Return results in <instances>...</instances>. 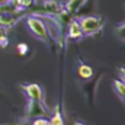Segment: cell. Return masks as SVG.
I'll return each instance as SVG.
<instances>
[{
  "label": "cell",
  "instance_id": "13",
  "mask_svg": "<svg viewBox=\"0 0 125 125\" xmlns=\"http://www.w3.org/2000/svg\"><path fill=\"white\" fill-rule=\"evenodd\" d=\"M118 73H119V76H121V80L125 83V65L118 67Z\"/></svg>",
  "mask_w": 125,
  "mask_h": 125
},
{
  "label": "cell",
  "instance_id": "7",
  "mask_svg": "<svg viewBox=\"0 0 125 125\" xmlns=\"http://www.w3.org/2000/svg\"><path fill=\"white\" fill-rule=\"evenodd\" d=\"M112 87H114L116 96L119 97V100L122 103H125V83L122 80H114L112 82Z\"/></svg>",
  "mask_w": 125,
  "mask_h": 125
},
{
  "label": "cell",
  "instance_id": "8",
  "mask_svg": "<svg viewBox=\"0 0 125 125\" xmlns=\"http://www.w3.org/2000/svg\"><path fill=\"white\" fill-rule=\"evenodd\" d=\"M77 71H79V76H80L83 80H89V79L93 77V68H92L90 65L84 64V62H80Z\"/></svg>",
  "mask_w": 125,
  "mask_h": 125
},
{
  "label": "cell",
  "instance_id": "6",
  "mask_svg": "<svg viewBox=\"0 0 125 125\" xmlns=\"http://www.w3.org/2000/svg\"><path fill=\"white\" fill-rule=\"evenodd\" d=\"M87 0H67L65 1V4L62 6L64 7V10L68 13V15H74V13H77L83 6H84V3H86Z\"/></svg>",
  "mask_w": 125,
  "mask_h": 125
},
{
  "label": "cell",
  "instance_id": "2",
  "mask_svg": "<svg viewBox=\"0 0 125 125\" xmlns=\"http://www.w3.org/2000/svg\"><path fill=\"white\" fill-rule=\"evenodd\" d=\"M80 28L84 36L96 35L103 29V18L102 16H83L79 19Z\"/></svg>",
  "mask_w": 125,
  "mask_h": 125
},
{
  "label": "cell",
  "instance_id": "10",
  "mask_svg": "<svg viewBox=\"0 0 125 125\" xmlns=\"http://www.w3.org/2000/svg\"><path fill=\"white\" fill-rule=\"evenodd\" d=\"M115 33H116L118 39H121L122 42H125V21L115 28Z\"/></svg>",
  "mask_w": 125,
  "mask_h": 125
},
{
  "label": "cell",
  "instance_id": "11",
  "mask_svg": "<svg viewBox=\"0 0 125 125\" xmlns=\"http://www.w3.org/2000/svg\"><path fill=\"white\" fill-rule=\"evenodd\" d=\"M32 125H51V124L45 118H35V121L32 122Z\"/></svg>",
  "mask_w": 125,
  "mask_h": 125
},
{
  "label": "cell",
  "instance_id": "14",
  "mask_svg": "<svg viewBox=\"0 0 125 125\" xmlns=\"http://www.w3.org/2000/svg\"><path fill=\"white\" fill-rule=\"evenodd\" d=\"M12 0H0V6H4V4H7V3H10Z\"/></svg>",
  "mask_w": 125,
  "mask_h": 125
},
{
  "label": "cell",
  "instance_id": "15",
  "mask_svg": "<svg viewBox=\"0 0 125 125\" xmlns=\"http://www.w3.org/2000/svg\"><path fill=\"white\" fill-rule=\"evenodd\" d=\"M73 125H86V124H82V122H74Z\"/></svg>",
  "mask_w": 125,
  "mask_h": 125
},
{
  "label": "cell",
  "instance_id": "3",
  "mask_svg": "<svg viewBox=\"0 0 125 125\" xmlns=\"http://www.w3.org/2000/svg\"><path fill=\"white\" fill-rule=\"evenodd\" d=\"M48 115V108L44 103V100H32L28 99V108H26V116L29 118H45Z\"/></svg>",
  "mask_w": 125,
  "mask_h": 125
},
{
  "label": "cell",
  "instance_id": "4",
  "mask_svg": "<svg viewBox=\"0 0 125 125\" xmlns=\"http://www.w3.org/2000/svg\"><path fill=\"white\" fill-rule=\"evenodd\" d=\"M21 87L25 92L28 99H32V100H44V90H42V87L39 84L31 83V84H22Z\"/></svg>",
  "mask_w": 125,
  "mask_h": 125
},
{
  "label": "cell",
  "instance_id": "1",
  "mask_svg": "<svg viewBox=\"0 0 125 125\" xmlns=\"http://www.w3.org/2000/svg\"><path fill=\"white\" fill-rule=\"evenodd\" d=\"M26 25H28L31 33L36 38V39L42 41V42L47 44V45H51V35H50V32H48V28H47V25H45L39 18H36V16H33V15L29 16L28 21H26Z\"/></svg>",
  "mask_w": 125,
  "mask_h": 125
},
{
  "label": "cell",
  "instance_id": "5",
  "mask_svg": "<svg viewBox=\"0 0 125 125\" xmlns=\"http://www.w3.org/2000/svg\"><path fill=\"white\" fill-rule=\"evenodd\" d=\"M67 36H68L70 41H79V39H82L84 36L82 28H80L79 21H70L68 29H67Z\"/></svg>",
  "mask_w": 125,
  "mask_h": 125
},
{
  "label": "cell",
  "instance_id": "12",
  "mask_svg": "<svg viewBox=\"0 0 125 125\" xmlns=\"http://www.w3.org/2000/svg\"><path fill=\"white\" fill-rule=\"evenodd\" d=\"M18 51H19L21 55H25V54L28 52V45H26V44H19V45H18Z\"/></svg>",
  "mask_w": 125,
  "mask_h": 125
},
{
  "label": "cell",
  "instance_id": "9",
  "mask_svg": "<svg viewBox=\"0 0 125 125\" xmlns=\"http://www.w3.org/2000/svg\"><path fill=\"white\" fill-rule=\"evenodd\" d=\"M51 125H64L62 122V118H61V114H60V106H55L54 109V115H52V119L50 121Z\"/></svg>",
  "mask_w": 125,
  "mask_h": 125
},
{
  "label": "cell",
  "instance_id": "16",
  "mask_svg": "<svg viewBox=\"0 0 125 125\" xmlns=\"http://www.w3.org/2000/svg\"><path fill=\"white\" fill-rule=\"evenodd\" d=\"M33 1H45V0H33Z\"/></svg>",
  "mask_w": 125,
  "mask_h": 125
}]
</instances>
